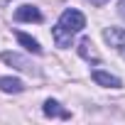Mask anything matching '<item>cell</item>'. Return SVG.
Here are the masks:
<instances>
[{
	"instance_id": "6da1fadb",
	"label": "cell",
	"mask_w": 125,
	"mask_h": 125,
	"mask_svg": "<svg viewBox=\"0 0 125 125\" xmlns=\"http://www.w3.org/2000/svg\"><path fill=\"white\" fill-rule=\"evenodd\" d=\"M86 27V17H83V12H79V10H64L61 12V17H59V22H56V27L52 30V37H54V42H56V47H61V49H66V47H71V37L76 34V32H81Z\"/></svg>"
},
{
	"instance_id": "7a4b0ae2",
	"label": "cell",
	"mask_w": 125,
	"mask_h": 125,
	"mask_svg": "<svg viewBox=\"0 0 125 125\" xmlns=\"http://www.w3.org/2000/svg\"><path fill=\"white\" fill-rule=\"evenodd\" d=\"M0 59H3L8 66H12V69H17V71H22V74H30V76H42V71L32 64V61H30L27 56L17 54V52H3V54H0Z\"/></svg>"
},
{
	"instance_id": "3957f363",
	"label": "cell",
	"mask_w": 125,
	"mask_h": 125,
	"mask_svg": "<svg viewBox=\"0 0 125 125\" xmlns=\"http://www.w3.org/2000/svg\"><path fill=\"white\" fill-rule=\"evenodd\" d=\"M103 39L125 59V27H105L103 30Z\"/></svg>"
},
{
	"instance_id": "277c9868",
	"label": "cell",
	"mask_w": 125,
	"mask_h": 125,
	"mask_svg": "<svg viewBox=\"0 0 125 125\" xmlns=\"http://www.w3.org/2000/svg\"><path fill=\"white\" fill-rule=\"evenodd\" d=\"M42 113H44L47 118L71 120V113H69L66 108H61V105H59V101H54V98H47V101H44V105H42Z\"/></svg>"
},
{
	"instance_id": "5b68a950",
	"label": "cell",
	"mask_w": 125,
	"mask_h": 125,
	"mask_svg": "<svg viewBox=\"0 0 125 125\" xmlns=\"http://www.w3.org/2000/svg\"><path fill=\"white\" fill-rule=\"evenodd\" d=\"M15 20L17 22H42V12L34 5H20L15 10Z\"/></svg>"
},
{
	"instance_id": "8992f818",
	"label": "cell",
	"mask_w": 125,
	"mask_h": 125,
	"mask_svg": "<svg viewBox=\"0 0 125 125\" xmlns=\"http://www.w3.org/2000/svg\"><path fill=\"white\" fill-rule=\"evenodd\" d=\"M91 76H93V81H96L98 86H105V88H123V81H120L118 76H113V74L103 71V69H96Z\"/></svg>"
},
{
	"instance_id": "52a82bcc",
	"label": "cell",
	"mask_w": 125,
	"mask_h": 125,
	"mask_svg": "<svg viewBox=\"0 0 125 125\" xmlns=\"http://www.w3.org/2000/svg\"><path fill=\"white\" fill-rule=\"evenodd\" d=\"M0 91L3 93H22L25 91V83L15 76H0Z\"/></svg>"
},
{
	"instance_id": "ba28073f",
	"label": "cell",
	"mask_w": 125,
	"mask_h": 125,
	"mask_svg": "<svg viewBox=\"0 0 125 125\" xmlns=\"http://www.w3.org/2000/svg\"><path fill=\"white\" fill-rule=\"evenodd\" d=\"M79 54H81L86 61H93V64H98V61H101V56L96 54V49H93V42H91L88 37H83V39L79 42Z\"/></svg>"
},
{
	"instance_id": "9c48e42d",
	"label": "cell",
	"mask_w": 125,
	"mask_h": 125,
	"mask_svg": "<svg viewBox=\"0 0 125 125\" xmlns=\"http://www.w3.org/2000/svg\"><path fill=\"white\" fill-rule=\"evenodd\" d=\"M15 37H17V42H20L25 49H30L32 54H42V47H39V42H37L34 37H30V34H25V32H15Z\"/></svg>"
},
{
	"instance_id": "30bf717a",
	"label": "cell",
	"mask_w": 125,
	"mask_h": 125,
	"mask_svg": "<svg viewBox=\"0 0 125 125\" xmlns=\"http://www.w3.org/2000/svg\"><path fill=\"white\" fill-rule=\"evenodd\" d=\"M118 15L125 20V0H120V3H118Z\"/></svg>"
},
{
	"instance_id": "8fae6325",
	"label": "cell",
	"mask_w": 125,
	"mask_h": 125,
	"mask_svg": "<svg viewBox=\"0 0 125 125\" xmlns=\"http://www.w3.org/2000/svg\"><path fill=\"white\" fill-rule=\"evenodd\" d=\"M88 3H91V5H98V8H101V5H105V3H108V0H88Z\"/></svg>"
}]
</instances>
